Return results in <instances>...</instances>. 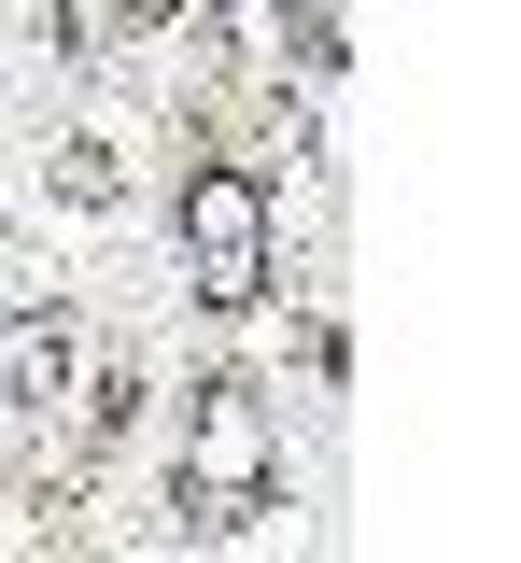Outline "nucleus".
<instances>
[{
  "label": "nucleus",
  "mask_w": 521,
  "mask_h": 563,
  "mask_svg": "<svg viewBox=\"0 0 521 563\" xmlns=\"http://www.w3.org/2000/svg\"><path fill=\"white\" fill-rule=\"evenodd\" d=\"M282 479V422L254 380H198V409H184V507H212V521H254Z\"/></svg>",
  "instance_id": "nucleus-1"
},
{
  "label": "nucleus",
  "mask_w": 521,
  "mask_h": 563,
  "mask_svg": "<svg viewBox=\"0 0 521 563\" xmlns=\"http://www.w3.org/2000/svg\"><path fill=\"white\" fill-rule=\"evenodd\" d=\"M184 282L212 310H254L268 296V184L254 169H198L184 184Z\"/></svg>",
  "instance_id": "nucleus-2"
},
{
  "label": "nucleus",
  "mask_w": 521,
  "mask_h": 563,
  "mask_svg": "<svg viewBox=\"0 0 521 563\" xmlns=\"http://www.w3.org/2000/svg\"><path fill=\"white\" fill-rule=\"evenodd\" d=\"M71 366H85L71 310H0V395H14V409H57V395H71Z\"/></svg>",
  "instance_id": "nucleus-3"
},
{
  "label": "nucleus",
  "mask_w": 521,
  "mask_h": 563,
  "mask_svg": "<svg viewBox=\"0 0 521 563\" xmlns=\"http://www.w3.org/2000/svg\"><path fill=\"white\" fill-rule=\"evenodd\" d=\"M128 14H155V29H198V14H225V0H128Z\"/></svg>",
  "instance_id": "nucleus-4"
}]
</instances>
